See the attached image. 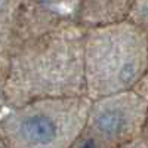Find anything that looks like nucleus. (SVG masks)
I'll list each match as a JSON object with an SVG mask.
<instances>
[{
	"label": "nucleus",
	"mask_w": 148,
	"mask_h": 148,
	"mask_svg": "<svg viewBox=\"0 0 148 148\" xmlns=\"http://www.w3.org/2000/svg\"><path fill=\"white\" fill-rule=\"evenodd\" d=\"M84 33L74 19L53 22L12 62L9 101L21 107L46 98L86 96Z\"/></svg>",
	"instance_id": "obj_1"
},
{
	"label": "nucleus",
	"mask_w": 148,
	"mask_h": 148,
	"mask_svg": "<svg viewBox=\"0 0 148 148\" xmlns=\"http://www.w3.org/2000/svg\"><path fill=\"white\" fill-rule=\"evenodd\" d=\"M148 70V31L130 21L84 33V80L90 101L129 92Z\"/></svg>",
	"instance_id": "obj_2"
},
{
	"label": "nucleus",
	"mask_w": 148,
	"mask_h": 148,
	"mask_svg": "<svg viewBox=\"0 0 148 148\" xmlns=\"http://www.w3.org/2000/svg\"><path fill=\"white\" fill-rule=\"evenodd\" d=\"M92 101L88 96L46 98L18 107L0 126L9 148H74Z\"/></svg>",
	"instance_id": "obj_3"
},
{
	"label": "nucleus",
	"mask_w": 148,
	"mask_h": 148,
	"mask_svg": "<svg viewBox=\"0 0 148 148\" xmlns=\"http://www.w3.org/2000/svg\"><path fill=\"white\" fill-rule=\"evenodd\" d=\"M148 101L135 90L92 101L79 148H148L142 136Z\"/></svg>",
	"instance_id": "obj_4"
},
{
	"label": "nucleus",
	"mask_w": 148,
	"mask_h": 148,
	"mask_svg": "<svg viewBox=\"0 0 148 148\" xmlns=\"http://www.w3.org/2000/svg\"><path fill=\"white\" fill-rule=\"evenodd\" d=\"M133 0H82L74 21L84 30L127 21Z\"/></svg>",
	"instance_id": "obj_5"
},
{
	"label": "nucleus",
	"mask_w": 148,
	"mask_h": 148,
	"mask_svg": "<svg viewBox=\"0 0 148 148\" xmlns=\"http://www.w3.org/2000/svg\"><path fill=\"white\" fill-rule=\"evenodd\" d=\"M127 21L148 31V0H133V6Z\"/></svg>",
	"instance_id": "obj_6"
},
{
	"label": "nucleus",
	"mask_w": 148,
	"mask_h": 148,
	"mask_svg": "<svg viewBox=\"0 0 148 148\" xmlns=\"http://www.w3.org/2000/svg\"><path fill=\"white\" fill-rule=\"evenodd\" d=\"M133 90L148 101V70H147V73L144 74V77L141 79V82L136 84V88H135Z\"/></svg>",
	"instance_id": "obj_7"
},
{
	"label": "nucleus",
	"mask_w": 148,
	"mask_h": 148,
	"mask_svg": "<svg viewBox=\"0 0 148 148\" xmlns=\"http://www.w3.org/2000/svg\"><path fill=\"white\" fill-rule=\"evenodd\" d=\"M142 136L148 142V110H147V116H145V123H144V130H142Z\"/></svg>",
	"instance_id": "obj_8"
}]
</instances>
